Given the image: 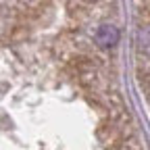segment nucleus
Here are the masks:
<instances>
[{"instance_id": "nucleus-1", "label": "nucleus", "mask_w": 150, "mask_h": 150, "mask_svg": "<svg viewBox=\"0 0 150 150\" xmlns=\"http://www.w3.org/2000/svg\"><path fill=\"white\" fill-rule=\"evenodd\" d=\"M94 40H96L98 46L108 48V46H112V44L119 42V29L112 27V25H100L96 29V33H94Z\"/></svg>"}]
</instances>
